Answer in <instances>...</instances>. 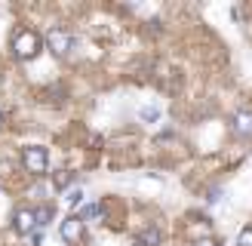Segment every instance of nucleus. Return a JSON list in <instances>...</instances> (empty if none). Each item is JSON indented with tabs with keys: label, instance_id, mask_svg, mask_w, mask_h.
Segmentation results:
<instances>
[{
	"label": "nucleus",
	"instance_id": "2",
	"mask_svg": "<svg viewBox=\"0 0 252 246\" xmlns=\"http://www.w3.org/2000/svg\"><path fill=\"white\" fill-rule=\"evenodd\" d=\"M22 163L31 176H43L46 166H49V151L43 145H25L22 148Z\"/></svg>",
	"mask_w": 252,
	"mask_h": 246
},
{
	"label": "nucleus",
	"instance_id": "13",
	"mask_svg": "<svg viewBox=\"0 0 252 246\" xmlns=\"http://www.w3.org/2000/svg\"><path fill=\"white\" fill-rule=\"evenodd\" d=\"M194 246H219V243H216V240H212V237H203V240H197Z\"/></svg>",
	"mask_w": 252,
	"mask_h": 246
},
{
	"label": "nucleus",
	"instance_id": "12",
	"mask_svg": "<svg viewBox=\"0 0 252 246\" xmlns=\"http://www.w3.org/2000/svg\"><path fill=\"white\" fill-rule=\"evenodd\" d=\"M80 200H83L80 191H71V194H68V203H80Z\"/></svg>",
	"mask_w": 252,
	"mask_h": 246
},
{
	"label": "nucleus",
	"instance_id": "7",
	"mask_svg": "<svg viewBox=\"0 0 252 246\" xmlns=\"http://www.w3.org/2000/svg\"><path fill=\"white\" fill-rule=\"evenodd\" d=\"M53 215H56V206H49V203H43V206H37V209H34L37 228H43V225H49V221H53Z\"/></svg>",
	"mask_w": 252,
	"mask_h": 246
},
{
	"label": "nucleus",
	"instance_id": "1",
	"mask_svg": "<svg viewBox=\"0 0 252 246\" xmlns=\"http://www.w3.org/2000/svg\"><path fill=\"white\" fill-rule=\"evenodd\" d=\"M9 49H12L16 59L31 62L37 53H40V37H37V31H31V28H19L16 37H12V43H9Z\"/></svg>",
	"mask_w": 252,
	"mask_h": 246
},
{
	"label": "nucleus",
	"instance_id": "10",
	"mask_svg": "<svg viewBox=\"0 0 252 246\" xmlns=\"http://www.w3.org/2000/svg\"><path fill=\"white\" fill-rule=\"evenodd\" d=\"M237 246H252V228H243V231H240V240H237Z\"/></svg>",
	"mask_w": 252,
	"mask_h": 246
},
{
	"label": "nucleus",
	"instance_id": "9",
	"mask_svg": "<svg viewBox=\"0 0 252 246\" xmlns=\"http://www.w3.org/2000/svg\"><path fill=\"white\" fill-rule=\"evenodd\" d=\"M138 117H142V120H151V123H154V120L160 117V111H157V108H142V114H138Z\"/></svg>",
	"mask_w": 252,
	"mask_h": 246
},
{
	"label": "nucleus",
	"instance_id": "8",
	"mask_svg": "<svg viewBox=\"0 0 252 246\" xmlns=\"http://www.w3.org/2000/svg\"><path fill=\"white\" fill-rule=\"evenodd\" d=\"M160 240H163V234L157 228H145L142 234H138V243L142 246H160Z\"/></svg>",
	"mask_w": 252,
	"mask_h": 246
},
{
	"label": "nucleus",
	"instance_id": "5",
	"mask_svg": "<svg viewBox=\"0 0 252 246\" xmlns=\"http://www.w3.org/2000/svg\"><path fill=\"white\" fill-rule=\"evenodd\" d=\"M59 234H62V240H65V243L77 246V243L83 240V218H80V215H68L65 221H62Z\"/></svg>",
	"mask_w": 252,
	"mask_h": 246
},
{
	"label": "nucleus",
	"instance_id": "4",
	"mask_svg": "<svg viewBox=\"0 0 252 246\" xmlns=\"http://www.w3.org/2000/svg\"><path fill=\"white\" fill-rule=\"evenodd\" d=\"M71 43H74L71 31H65V28H49V34H46V46H49V53H53V56H59V59L68 56Z\"/></svg>",
	"mask_w": 252,
	"mask_h": 246
},
{
	"label": "nucleus",
	"instance_id": "3",
	"mask_svg": "<svg viewBox=\"0 0 252 246\" xmlns=\"http://www.w3.org/2000/svg\"><path fill=\"white\" fill-rule=\"evenodd\" d=\"M231 132L237 139H252V105H240L231 117Z\"/></svg>",
	"mask_w": 252,
	"mask_h": 246
},
{
	"label": "nucleus",
	"instance_id": "11",
	"mask_svg": "<svg viewBox=\"0 0 252 246\" xmlns=\"http://www.w3.org/2000/svg\"><path fill=\"white\" fill-rule=\"evenodd\" d=\"M98 213V206H83V213H80V218H93Z\"/></svg>",
	"mask_w": 252,
	"mask_h": 246
},
{
	"label": "nucleus",
	"instance_id": "6",
	"mask_svg": "<svg viewBox=\"0 0 252 246\" xmlns=\"http://www.w3.org/2000/svg\"><path fill=\"white\" fill-rule=\"evenodd\" d=\"M12 228H16L19 234H28L37 228V218H34V209L31 206H22L16 215H12Z\"/></svg>",
	"mask_w": 252,
	"mask_h": 246
},
{
	"label": "nucleus",
	"instance_id": "14",
	"mask_svg": "<svg viewBox=\"0 0 252 246\" xmlns=\"http://www.w3.org/2000/svg\"><path fill=\"white\" fill-rule=\"evenodd\" d=\"M0 123H3V111H0Z\"/></svg>",
	"mask_w": 252,
	"mask_h": 246
}]
</instances>
